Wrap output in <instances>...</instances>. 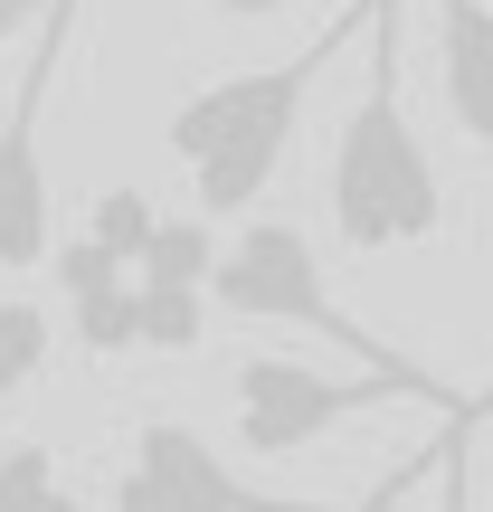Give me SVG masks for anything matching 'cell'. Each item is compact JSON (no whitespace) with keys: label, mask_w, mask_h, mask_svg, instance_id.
I'll list each match as a JSON object with an SVG mask.
<instances>
[{"label":"cell","mask_w":493,"mask_h":512,"mask_svg":"<svg viewBox=\"0 0 493 512\" xmlns=\"http://www.w3.org/2000/svg\"><path fill=\"white\" fill-rule=\"evenodd\" d=\"M209 256H219V219H162L152 247L133 256V275H181V285H209Z\"/></svg>","instance_id":"cell-11"},{"label":"cell","mask_w":493,"mask_h":512,"mask_svg":"<svg viewBox=\"0 0 493 512\" xmlns=\"http://www.w3.org/2000/svg\"><path fill=\"white\" fill-rule=\"evenodd\" d=\"M361 10H370V0H361ZM361 10H342L323 38H304V48L275 57V67H238V76H219V86L181 95V105L162 114V143L190 162L200 219H238V209L266 200L275 162H285L294 124H304V95L323 86V67L361 38Z\"/></svg>","instance_id":"cell-2"},{"label":"cell","mask_w":493,"mask_h":512,"mask_svg":"<svg viewBox=\"0 0 493 512\" xmlns=\"http://www.w3.org/2000/svg\"><path fill=\"white\" fill-rule=\"evenodd\" d=\"M152 228H162V200H152V190H105V200H95V219H86V238L95 247H114V256H124V266H133V256H143L152 247Z\"/></svg>","instance_id":"cell-12"},{"label":"cell","mask_w":493,"mask_h":512,"mask_svg":"<svg viewBox=\"0 0 493 512\" xmlns=\"http://www.w3.org/2000/svg\"><path fill=\"white\" fill-rule=\"evenodd\" d=\"M48 266H57V294H67V323L95 361H124L133 351V266L95 238H48Z\"/></svg>","instance_id":"cell-7"},{"label":"cell","mask_w":493,"mask_h":512,"mask_svg":"<svg viewBox=\"0 0 493 512\" xmlns=\"http://www.w3.org/2000/svg\"><path fill=\"white\" fill-rule=\"evenodd\" d=\"M29 10H38V0H0V38H10V29H19Z\"/></svg>","instance_id":"cell-15"},{"label":"cell","mask_w":493,"mask_h":512,"mask_svg":"<svg viewBox=\"0 0 493 512\" xmlns=\"http://www.w3.org/2000/svg\"><path fill=\"white\" fill-rule=\"evenodd\" d=\"M219 10H228V19H275L285 0H219Z\"/></svg>","instance_id":"cell-14"},{"label":"cell","mask_w":493,"mask_h":512,"mask_svg":"<svg viewBox=\"0 0 493 512\" xmlns=\"http://www.w3.org/2000/svg\"><path fill=\"white\" fill-rule=\"evenodd\" d=\"M209 294H219L228 313H247V323H294V332H313V342L351 351L361 370H399V380L456 399L437 370H418L408 351H389L380 332H361L342 304H332V294H323V266H313V247H304V228H285V219H256V228H238V247L209 256Z\"/></svg>","instance_id":"cell-3"},{"label":"cell","mask_w":493,"mask_h":512,"mask_svg":"<svg viewBox=\"0 0 493 512\" xmlns=\"http://www.w3.org/2000/svg\"><path fill=\"white\" fill-rule=\"evenodd\" d=\"M76 38V0H38V38L19 67V105L0 124V275L48 266V152H38V114H48V76Z\"/></svg>","instance_id":"cell-5"},{"label":"cell","mask_w":493,"mask_h":512,"mask_svg":"<svg viewBox=\"0 0 493 512\" xmlns=\"http://www.w3.org/2000/svg\"><path fill=\"white\" fill-rule=\"evenodd\" d=\"M361 48H370V76H361V105L342 114V143H332V238L351 256L427 247L446 228V181L399 95V0L361 10Z\"/></svg>","instance_id":"cell-1"},{"label":"cell","mask_w":493,"mask_h":512,"mask_svg":"<svg viewBox=\"0 0 493 512\" xmlns=\"http://www.w3.org/2000/svg\"><path fill=\"white\" fill-rule=\"evenodd\" d=\"M437 76L446 114L475 143H493V0H437Z\"/></svg>","instance_id":"cell-8"},{"label":"cell","mask_w":493,"mask_h":512,"mask_svg":"<svg viewBox=\"0 0 493 512\" xmlns=\"http://www.w3.org/2000/svg\"><path fill=\"white\" fill-rule=\"evenodd\" d=\"M48 342H57L48 304H29V294H0V399L38 380V361H48Z\"/></svg>","instance_id":"cell-10"},{"label":"cell","mask_w":493,"mask_h":512,"mask_svg":"<svg viewBox=\"0 0 493 512\" xmlns=\"http://www.w3.org/2000/svg\"><path fill=\"white\" fill-rule=\"evenodd\" d=\"M380 399H427V408H456V399H437V389L399 380V370L323 380V370H304V361L247 351V361H238V446H247V456H304L313 437H332L342 418H361V408H380Z\"/></svg>","instance_id":"cell-4"},{"label":"cell","mask_w":493,"mask_h":512,"mask_svg":"<svg viewBox=\"0 0 493 512\" xmlns=\"http://www.w3.org/2000/svg\"><path fill=\"white\" fill-rule=\"evenodd\" d=\"M67 494V484H57V465H48V446H10V456H0V503H57Z\"/></svg>","instance_id":"cell-13"},{"label":"cell","mask_w":493,"mask_h":512,"mask_svg":"<svg viewBox=\"0 0 493 512\" xmlns=\"http://www.w3.org/2000/svg\"><path fill=\"white\" fill-rule=\"evenodd\" d=\"M114 503L143 512V503H266V494H256L200 427L152 418V427H133V465L114 475Z\"/></svg>","instance_id":"cell-6"},{"label":"cell","mask_w":493,"mask_h":512,"mask_svg":"<svg viewBox=\"0 0 493 512\" xmlns=\"http://www.w3.org/2000/svg\"><path fill=\"white\" fill-rule=\"evenodd\" d=\"M209 323V285L181 275H133V351H190Z\"/></svg>","instance_id":"cell-9"}]
</instances>
